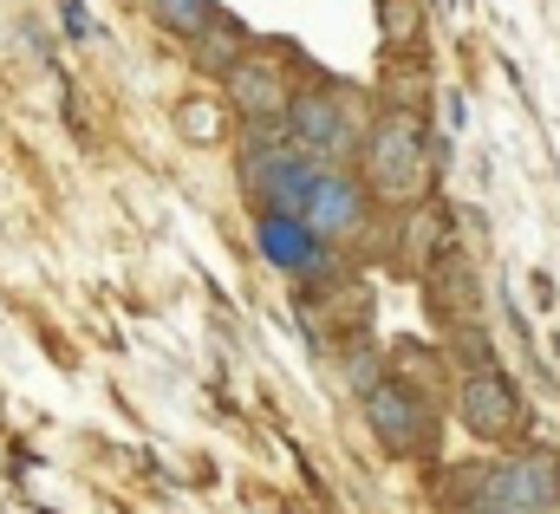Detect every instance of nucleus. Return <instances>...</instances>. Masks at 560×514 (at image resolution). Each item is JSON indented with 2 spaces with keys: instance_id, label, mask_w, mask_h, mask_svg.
Returning a JSON list of instances; mask_svg holds the SVG:
<instances>
[{
  "instance_id": "16",
  "label": "nucleus",
  "mask_w": 560,
  "mask_h": 514,
  "mask_svg": "<svg viewBox=\"0 0 560 514\" xmlns=\"http://www.w3.org/2000/svg\"><path fill=\"white\" fill-rule=\"evenodd\" d=\"M456 514H515V509H502L495 495H482V502H463V509H456Z\"/></svg>"
},
{
  "instance_id": "15",
  "label": "nucleus",
  "mask_w": 560,
  "mask_h": 514,
  "mask_svg": "<svg viewBox=\"0 0 560 514\" xmlns=\"http://www.w3.org/2000/svg\"><path fill=\"white\" fill-rule=\"evenodd\" d=\"M59 26L79 39V33H92V13H85V0H59Z\"/></svg>"
},
{
  "instance_id": "1",
  "label": "nucleus",
  "mask_w": 560,
  "mask_h": 514,
  "mask_svg": "<svg viewBox=\"0 0 560 514\" xmlns=\"http://www.w3.org/2000/svg\"><path fill=\"white\" fill-rule=\"evenodd\" d=\"M443 137L423 125V112H378L372 118V143H365V183L378 202H398V209H418L430 196V176L443 170Z\"/></svg>"
},
{
  "instance_id": "7",
  "label": "nucleus",
  "mask_w": 560,
  "mask_h": 514,
  "mask_svg": "<svg viewBox=\"0 0 560 514\" xmlns=\"http://www.w3.org/2000/svg\"><path fill=\"white\" fill-rule=\"evenodd\" d=\"M300 215H306L326 242H346V235H359V229L372 222V183H365V176H352L346 163H326Z\"/></svg>"
},
{
  "instance_id": "8",
  "label": "nucleus",
  "mask_w": 560,
  "mask_h": 514,
  "mask_svg": "<svg viewBox=\"0 0 560 514\" xmlns=\"http://www.w3.org/2000/svg\"><path fill=\"white\" fill-rule=\"evenodd\" d=\"M489 495L515 514H560V456L555 449H522L495 469Z\"/></svg>"
},
{
  "instance_id": "4",
  "label": "nucleus",
  "mask_w": 560,
  "mask_h": 514,
  "mask_svg": "<svg viewBox=\"0 0 560 514\" xmlns=\"http://www.w3.org/2000/svg\"><path fill=\"white\" fill-rule=\"evenodd\" d=\"M365 417H372V436L392 449V456H430L436 449V410L418 385L405 378H385L378 390H365Z\"/></svg>"
},
{
  "instance_id": "14",
  "label": "nucleus",
  "mask_w": 560,
  "mask_h": 514,
  "mask_svg": "<svg viewBox=\"0 0 560 514\" xmlns=\"http://www.w3.org/2000/svg\"><path fill=\"white\" fill-rule=\"evenodd\" d=\"M346 378H352V390H359V397H365V390H378V385H385L378 352H372V346H352V352H346Z\"/></svg>"
},
{
  "instance_id": "2",
  "label": "nucleus",
  "mask_w": 560,
  "mask_h": 514,
  "mask_svg": "<svg viewBox=\"0 0 560 514\" xmlns=\"http://www.w3.org/2000/svg\"><path fill=\"white\" fill-rule=\"evenodd\" d=\"M287 130H293V143H300V150H313L319 163H352V156H365V143H372V125L359 118V105H352L339 85L293 92Z\"/></svg>"
},
{
  "instance_id": "6",
  "label": "nucleus",
  "mask_w": 560,
  "mask_h": 514,
  "mask_svg": "<svg viewBox=\"0 0 560 514\" xmlns=\"http://www.w3.org/2000/svg\"><path fill=\"white\" fill-rule=\"evenodd\" d=\"M319 156L313 150H300V143H275V150H248L242 156V183H248V196H255V209H306V196H313V183H319Z\"/></svg>"
},
{
  "instance_id": "5",
  "label": "nucleus",
  "mask_w": 560,
  "mask_h": 514,
  "mask_svg": "<svg viewBox=\"0 0 560 514\" xmlns=\"http://www.w3.org/2000/svg\"><path fill=\"white\" fill-rule=\"evenodd\" d=\"M255 248H261L268 267L293 273V280H326L339 267V248H326V235L293 209H261L255 215Z\"/></svg>"
},
{
  "instance_id": "3",
  "label": "nucleus",
  "mask_w": 560,
  "mask_h": 514,
  "mask_svg": "<svg viewBox=\"0 0 560 514\" xmlns=\"http://www.w3.org/2000/svg\"><path fill=\"white\" fill-rule=\"evenodd\" d=\"M456 417L469 436L495 443V449H515L528 443V397L515 390V378L502 365H482V372H463L456 385Z\"/></svg>"
},
{
  "instance_id": "10",
  "label": "nucleus",
  "mask_w": 560,
  "mask_h": 514,
  "mask_svg": "<svg viewBox=\"0 0 560 514\" xmlns=\"http://www.w3.org/2000/svg\"><path fill=\"white\" fill-rule=\"evenodd\" d=\"M430 306L450 319V326H476L482 319V293H476V273H469V260L450 255L436 267V280H430Z\"/></svg>"
},
{
  "instance_id": "13",
  "label": "nucleus",
  "mask_w": 560,
  "mask_h": 514,
  "mask_svg": "<svg viewBox=\"0 0 560 514\" xmlns=\"http://www.w3.org/2000/svg\"><path fill=\"white\" fill-rule=\"evenodd\" d=\"M176 125L189 130L196 143H215V137H222V112H215L209 98H189V105H176Z\"/></svg>"
},
{
  "instance_id": "12",
  "label": "nucleus",
  "mask_w": 560,
  "mask_h": 514,
  "mask_svg": "<svg viewBox=\"0 0 560 514\" xmlns=\"http://www.w3.org/2000/svg\"><path fill=\"white\" fill-rule=\"evenodd\" d=\"M378 26H385V52H418L423 7L418 0H378Z\"/></svg>"
},
{
  "instance_id": "9",
  "label": "nucleus",
  "mask_w": 560,
  "mask_h": 514,
  "mask_svg": "<svg viewBox=\"0 0 560 514\" xmlns=\"http://www.w3.org/2000/svg\"><path fill=\"white\" fill-rule=\"evenodd\" d=\"M229 112H235L242 125H255V118H287V112H293V85H287L280 59L248 52V59L229 72Z\"/></svg>"
},
{
  "instance_id": "11",
  "label": "nucleus",
  "mask_w": 560,
  "mask_h": 514,
  "mask_svg": "<svg viewBox=\"0 0 560 514\" xmlns=\"http://www.w3.org/2000/svg\"><path fill=\"white\" fill-rule=\"evenodd\" d=\"M150 13L176 39H209L215 33V0H150Z\"/></svg>"
}]
</instances>
